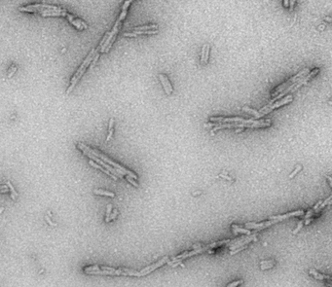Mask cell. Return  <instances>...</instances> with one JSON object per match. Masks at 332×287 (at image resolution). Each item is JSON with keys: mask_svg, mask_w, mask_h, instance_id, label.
I'll return each instance as SVG.
<instances>
[{"mask_svg": "<svg viewBox=\"0 0 332 287\" xmlns=\"http://www.w3.org/2000/svg\"><path fill=\"white\" fill-rule=\"evenodd\" d=\"M108 34H109V32H106V33H105V35H104V37L102 38V40H101V42H100V44L97 46V48L93 49V50L90 52V54L87 56V58L85 59V60L83 62V63L80 65V67L77 69V71H76V73L74 74V76H73L72 79H71L70 85H69L68 89H67V91H66V95H68L71 93V91H72V90L74 89V87L76 86V84L79 82V80L81 79V77L84 75V73H85L86 69H87V67L91 64L92 60H93V59L95 58V56H96V55L98 52L100 51V48H101V46L103 45L104 42H105V40L107 39Z\"/></svg>", "mask_w": 332, "mask_h": 287, "instance_id": "1", "label": "cell"}, {"mask_svg": "<svg viewBox=\"0 0 332 287\" xmlns=\"http://www.w3.org/2000/svg\"><path fill=\"white\" fill-rule=\"evenodd\" d=\"M77 147H78L80 150H81V151H86V152H88V153H90V154H92V155H94L95 157H96V158H98V159H100L102 162H104L105 164H109L110 167H112V168H116V169L121 170V172H123L126 175L132 177L133 179H134V180L137 179V176L136 173H133V172H131V170H129V169H127L126 168L122 167L121 164H117V163H115L114 161L111 160V159H109L107 156H105L103 153H101L100 151H98V150H96V149H92L91 147H89V146H87V145L84 144V143H78V144H77Z\"/></svg>", "mask_w": 332, "mask_h": 287, "instance_id": "2", "label": "cell"}, {"mask_svg": "<svg viewBox=\"0 0 332 287\" xmlns=\"http://www.w3.org/2000/svg\"><path fill=\"white\" fill-rule=\"evenodd\" d=\"M310 73V69L309 68H305L303 69L302 71H300L298 74L294 75L293 77H291L289 80H287L286 82H285L284 84L280 85V86H278L277 88H275V90L271 93V96H275L277 95H280L281 93H282L285 89H287L289 86H291V85L293 84H298L300 83V81L302 80V79L306 76V74H309Z\"/></svg>", "mask_w": 332, "mask_h": 287, "instance_id": "3", "label": "cell"}, {"mask_svg": "<svg viewBox=\"0 0 332 287\" xmlns=\"http://www.w3.org/2000/svg\"><path fill=\"white\" fill-rule=\"evenodd\" d=\"M57 6L48 5V4H34V5H28L26 7H20L19 10L22 12H28V13H35V12H42L47 9H55Z\"/></svg>", "mask_w": 332, "mask_h": 287, "instance_id": "4", "label": "cell"}, {"mask_svg": "<svg viewBox=\"0 0 332 287\" xmlns=\"http://www.w3.org/2000/svg\"><path fill=\"white\" fill-rule=\"evenodd\" d=\"M279 221L278 220H271V221H266V222H262V223H252V222H249V223H247L245 224V228H247L248 230H250V229H256L257 231H260V230H263L265 229L267 227H270L271 225L275 224V223H278Z\"/></svg>", "mask_w": 332, "mask_h": 287, "instance_id": "5", "label": "cell"}, {"mask_svg": "<svg viewBox=\"0 0 332 287\" xmlns=\"http://www.w3.org/2000/svg\"><path fill=\"white\" fill-rule=\"evenodd\" d=\"M168 261H169V256H165L163 259H161L160 261H158L157 263L153 264V265H150V266H149V268H150L149 271L144 272V273H139V272H138V277H143V276H146V274H149L150 273H152L154 270H156L157 268L163 266L165 263H167Z\"/></svg>", "mask_w": 332, "mask_h": 287, "instance_id": "6", "label": "cell"}, {"mask_svg": "<svg viewBox=\"0 0 332 287\" xmlns=\"http://www.w3.org/2000/svg\"><path fill=\"white\" fill-rule=\"evenodd\" d=\"M304 211L301 209V210H297V211H293V212H289V213H286V214H284V215H277V216H271L270 217V219L271 220H278L279 222L284 220V219H286V218H289L291 216H302L304 215Z\"/></svg>", "mask_w": 332, "mask_h": 287, "instance_id": "7", "label": "cell"}, {"mask_svg": "<svg viewBox=\"0 0 332 287\" xmlns=\"http://www.w3.org/2000/svg\"><path fill=\"white\" fill-rule=\"evenodd\" d=\"M292 100H293L292 95H286V96H285V97H282L281 99H280V100H278V101H276L275 103H273L272 105H270L269 108L273 111L274 109L279 108V107L282 106L284 104H286V103H289V102H291Z\"/></svg>", "mask_w": 332, "mask_h": 287, "instance_id": "8", "label": "cell"}, {"mask_svg": "<svg viewBox=\"0 0 332 287\" xmlns=\"http://www.w3.org/2000/svg\"><path fill=\"white\" fill-rule=\"evenodd\" d=\"M65 17L67 18V19H68L69 22H70L71 24H73V26H74L77 29H79V30L84 29L83 26H81V23H80V20H81V19H77V18H74L72 15H70V14H68V13L66 14Z\"/></svg>", "mask_w": 332, "mask_h": 287, "instance_id": "9", "label": "cell"}, {"mask_svg": "<svg viewBox=\"0 0 332 287\" xmlns=\"http://www.w3.org/2000/svg\"><path fill=\"white\" fill-rule=\"evenodd\" d=\"M89 164H91V166H92V167H94V168H97V169H100V170H101V172H104V173H106V174H107V175H109V176H110V177H111V178H113V179H114V180H117V179H118V178H117V177H116V176H114V175H113V174H111V173H110V172H108V170H106V169H105V168H102V167H101V166H100V164H96V163H95V162H94V161H92V160H91V161H90V162H89Z\"/></svg>", "mask_w": 332, "mask_h": 287, "instance_id": "10", "label": "cell"}, {"mask_svg": "<svg viewBox=\"0 0 332 287\" xmlns=\"http://www.w3.org/2000/svg\"><path fill=\"white\" fill-rule=\"evenodd\" d=\"M157 29H158L157 24H149V26L134 27L133 31H147V30H157Z\"/></svg>", "mask_w": 332, "mask_h": 287, "instance_id": "11", "label": "cell"}, {"mask_svg": "<svg viewBox=\"0 0 332 287\" xmlns=\"http://www.w3.org/2000/svg\"><path fill=\"white\" fill-rule=\"evenodd\" d=\"M318 72H319V69H318V68H315V69H314L313 71H311V72L309 73L308 75H307L306 77H304V78L302 79V80L300 81L301 85H304V84H306L307 82H308V81L310 80L311 78H313L314 76H316V75L318 74Z\"/></svg>", "mask_w": 332, "mask_h": 287, "instance_id": "12", "label": "cell"}, {"mask_svg": "<svg viewBox=\"0 0 332 287\" xmlns=\"http://www.w3.org/2000/svg\"><path fill=\"white\" fill-rule=\"evenodd\" d=\"M232 229H233V232H234V234L242 233V234H247V236H250V235H251L250 230L240 228L239 226H237V225H232Z\"/></svg>", "mask_w": 332, "mask_h": 287, "instance_id": "13", "label": "cell"}, {"mask_svg": "<svg viewBox=\"0 0 332 287\" xmlns=\"http://www.w3.org/2000/svg\"><path fill=\"white\" fill-rule=\"evenodd\" d=\"M94 194L96 195H100V196H106V197H111L114 198L115 194L109 191H105V190H101V189H95L94 190Z\"/></svg>", "mask_w": 332, "mask_h": 287, "instance_id": "14", "label": "cell"}, {"mask_svg": "<svg viewBox=\"0 0 332 287\" xmlns=\"http://www.w3.org/2000/svg\"><path fill=\"white\" fill-rule=\"evenodd\" d=\"M309 273H310L311 274H313V276L315 277L317 279H319V280H323V279H328V280H330V279H331V277H330L329 276H325V274L318 273L316 272L315 270H313V269H311Z\"/></svg>", "mask_w": 332, "mask_h": 287, "instance_id": "15", "label": "cell"}, {"mask_svg": "<svg viewBox=\"0 0 332 287\" xmlns=\"http://www.w3.org/2000/svg\"><path fill=\"white\" fill-rule=\"evenodd\" d=\"M6 185H7V187L9 188V191L11 192V198L13 199L14 200H17V197H18V193H17V191L15 190V188L13 187V185L11 184L10 181H8L7 183H6Z\"/></svg>", "mask_w": 332, "mask_h": 287, "instance_id": "16", "label": "cell"}, {"mask_svg": "<svg viewBox=\"0 0 332 287\" xmlns=\"http://www.w3.org/2000/svg\"><path fill=\"white\" fill-rule=\"evenodd\" d=\"M230 241V240H225V241H217V242H214V243H211L210 244V245H207L208 248H214V247H219L221 245H223V244L225 243H228Z\"/></svg>", "mask_w": 332, "mask_h": 287, "instance_id": "17", "label": "cell"}, {"mask_svg": "<svg viewBox=\"0 0 332 287\" xmlns=\"http://www.w3.org/2000/svg\"><path fill=\"white\" fill-rule=\"evenodd\" d=\"M159 79H160V81H161V83L163 84V87H164V89L166 91V93H167V95H170V91H169V88H168V85H167L166 80H165V76L163 74H159Z\"/></svg>", "mask_w": 332, "mask_h": 287, "instance_id": "18", "label": "cell"}, {"mask_svg": "<svg viewBox=\"0 0 332 287\" xmlns=\"http://www.w3.org/2000/svg\"><path fill=\"white\" fill-rule=\"evenodd\" d=\"M100 270V267L95 265V266H90V267H86L84 268V273H88V272H96Z\"/></svg>", "mask_w": 332, "mask_h": 287, "instance_id": "19", "label": "cell"}, {"mask_svg": "<svg viewBox=\"0 0 332 287\" xmlns=\"http://www.w3.org/2000/svg\"><path fill=\"white\" fill-rule=\"evenodd\" d=\"M127 13H128V9H126V8H122V12H121V14H120V16H119V18H118V22H122L123 20H125V18H126V16H127Z\"/></svg>", "mask_w": 332, "mask_h": 287, "instance_id": "20", "label": "cell"}, {"mask_svg": "<svg viewBox=\"0 0 332 287\" xmlns=\"http://www.w3.org/2000/svg\"><path fill=\"white\" fill-rule=\"evenodd\" d=\"M17 70H18V67H17V66H15V65L12 66L11 68L9 69L8 78H12V77H13V76H14V74H15V73L17 72Z\"/></svg>", "mask_w": 332, "mask_h": 287, "instance_id": "21", "label": "cell"}, {"mask_svg": "<svg viewBox=\"0 0 332 287\" xmlns=\"http://www.w3.org/2000/svg\"><path fill=\"white\" fill-rule=\"evenodd\" d=\"M111 211H112V205H111V204H108V205H107V209H106L105 222H109V216H110V214H111Z\"/></svg>", "mask_w": 332, "mask_h": 287, "instance_id": "22", "label": "cell"}, {"mask_svg": "<svg viewBox=\"0 0 332 287\" xmlns=\"http://www.w3.org/2000/svg\"><path fill=\"white\" fill-rule=\"evenodd\" d=\"M244 282L243 279H240V280H236V281H233L231 283H229L228 285H227V287H238L240 284H242Z\"/></svg>", "mask_w": 332, "mask_h": 287, "instance_id": "23", "label": "cell"}, {"mask_svg": "<svg viewBox=\"0 0 332 287\" xmlns=\"http://www.w3.org/2000/svg\"><path fill=\"white\" fill-rule=\"evenodd\" d=\"M304 225V220H301L299 223H298V225H297V227H296V229H295V230H293V232H292V233L295 235V234H297L298 233V232L301 230V228H302V226Z\"/></svg>", "mask_w": 332, "mask_h": 287, "instance_id": "24", "label": "cell"}, {"mask_svg": "<svg viewBox=\"0 0 332 287\" xmlns=\"http://www.w3.org/2000/svg\"><path fill=\"white\" fill-rule=\"evenodd\" d=\"M208 56H210V45L207 44V49H206V54H205V60L204 63H207L208 60Z\"/></svg>", "mask_w": 332, "mask_h": 287, "instance_id": "25", "label": "cell"}, {"mask_svg": "<svg viewBox=\"0 0 332 287\" xmlns=\"http://www.w3.org/2000/svg\"><path fill=\"white\" fill-rule=\"evenodd\" d=\"M274 267V262H270V263L268 264H265V265H261L260 266V269L261 270H267V269H270V268H273Z\"/></svg>", "mask_w": 332, "mask_h": 287, "instance_id": "26", "label": "cell"}, {"mask_svg": "<svg viewBox=\"0 0 332 287\" xmlns=\"http://www.w3.org/2000/svg\"><path fill=\"white\" fill-rule=\"evenodd\" d=\"M126 179H127V180H128L129 182H130L132 185H133L134 187H138V184H137V182L136 180H134V179H133L132 177H130V176L126 175Z\"/></svg>", "mask_w": 332, "mask_h": 287, "instance_id": "27", "label": "cell"}, {"mask_svg": "<svg viewBox=\"0 0 332 287\" xmlns=\"http://www.w3.org/2000/svg\"><path fill=\"white\" fill-rule=\"evenodd\" d=\"M301 169H302V167H301V166H297V168H295L294 170H293V172H292V173L289 175V178H292V177L293 176H295V175H296L299 172H300V170Z\"/></svg>", "mask_w": 332, "mask_h": 287, "instance_id": "28", "label": "cell"}, {"mask_svg": "<svg viewBox=\"0 0 332 287\" xmlns=\"http://www.w3.org/2000/svg\"><path fill=\"white\" fill-rule=\"evenodd\" d=\"M206 49H207V44L204 45V47H203V49H202V54H201V62H202V63H204V60H205Z\"/></svg>", "mask_w": 332, "mask_h": 287, "instance_id": "29", "label": "cell"}, {"mask_svg": "<svg viewBox=\"0 0 332 287\" xmlns=\"http://www.w3.org/2000/svg\"><path fill=\"white\" fill-rule=\"evenodd\" d=\"M243 109H244V111H248V113H250V114H253L254 116H256L257 114H258V111H255V110H253V109H250V108H248V107H243Z\"/></svg>", "mask_w": 332, "mask_h": 287, "instance_id": "30", "label": "cell"}, {"mask_svg": "<svg viewBox=\"0 0 332 287\" xmlns=\"http://www.w3.org/2000/svg\"><path fill=\"white\" fill-rule=\"evenodd\" d=\"M98 58H100V54H96V56H95V58L93 59V60H92V65H91V68H93V67L96 65V62H97V59H98Z\"/></svg>", "mask_w": 332, "mask_h": 287, "instance_id": "31", "label": "cell"}, {"mask_svg": "<svg viewBox=\"0 0 332 287\" xmlns=\"http://www.w3.org/2000/svg\"><path fill=\"white\" fill-rule=\"evenodd\" d=\"M117 215H118V210H117V209H114V211H113L111 214H110V216H109V221L115 219L116 217H117Z\"/></svg>", "mask_w": 332, "mask_h": 287, "instance_id": "32", "label": "cell"}, {"mask_svg": "<svg viewBox=\"0 0 332 287\" xmlns=\"http://www.w3.org/2000/svg\"><path fill=\"white\" fill-rule=\"evenodd\" d=\"M45 219H46V221H47L49 224H50L51 226H53V227H55V226H57V224L55 223V222H53V221L51 220V218H50V217H48V215L45 217Z\"/></svg>", "mask_w": 332, "mask_h": 287, "instance_id": "33", "label": "cell"}, {"mask_svg": "<svg viewBox=\"0 0 332 287\" xmlns=\"http://www.w3.org/2000/svg\"><path fill=\"white\" fill-rule=\"evenodd\" d=\"M220 177H222V178H224V179H226V180H229V181H232L233 179H232V177H230V176H228V175H226V174H220L219 175Z\"/></svg>", "mask_w": 332, "mask_h": 287, "instance_id": "34", "label": "cell"}, {"mask_svg": "<svg viewBox=\"0 0 332 287\" xmlns=\"http://www.w3.org/2000/svg\"><path fill=\"white\" fill-rule=\"evenodd\" d=\"M326 178H327V180H328V182H329L330 187H332V179H331V177H330V176H326Z\"/></svg>", "mask_w": 332, "mask_h": 287, "instance_id": "35", "label": "cell"}, {"mask_svg": "<svg viewBox=\"0 0 332 287\" xmlns=\"http://www.w3.org/2000/svg\"><path fill=\"white\" fill-rule=\"evenodd\" d=\"M284 5H285V7H288V5H289V1L285 0V1H284Z\"/></svg>", "mask_w": 332, "mask_h": 287, "instance_id": "36", "label": "cell"}, {"mask_svg": "<svg viewBox=\"0 0 332 287\" xmlns=\"http://www.w3.org/2000/svg\"><path fill=\"white\" fill-rule=\"evenodd\" d=\"M6 188H8L6 184H5V185H0V191L3 190V189H6Z\"/></svg>", "mask_w": 332, "mask_h": 287, "instance_id": "37", "label": "cell"}, {"mask_svg": "<svg viewBox=\"0 0 332 287\" xmlns=\"http://www.w3.org/2000/svg\"><path fill=\"white\" fill-rule=\"evenodd\" d=\"M294 3H295V1H289V5H290V10H292L293 6H294Z\"/></svg>", "mask_w": 332, "mask_h": 287, "instance_id": "38", "label": "cell"}, {"mask_svg": "<svg viewBox=\"0 0 332 287\" xmlns=\"http://www.w3.org/2000/svg\"><path fill=\"white\" fill-rule=\"evenodd\" d=\"M270 262H272V261H268V260H267V261H262L260 264H261V265H265V264H268V263H270Z\"/></svg>", "mask_w": 332, "mask_h": 287, "instance_id": "39", "label": "cell"}, {"mask_svg": "<svg viewBox=\"0 0 332 287\" xmlns=\"http://www.w3.org/2000/svg\"><path fill=\"white\" fill-rule=\"evenodd\" d=\"M197 247H202V245H201V244H197V245H193V249L195 250V249H197Z\"/></svg>", "mask_w": 332, "mask_h": 287, "instance_id": "40", "label": "cell"}, {"mask_svg": "<svg viewBox=\"0 0 332 287\" xmlns=\"http://www.w3.org/2000/svg\"><path fill=\"white\" fill-rule=\"evenodd\" d=\"M244 131V127H241V129L236 130V132H241V131Z\"/></svg>", "mask_w": 332, "mask_h": 287, "instance_id": "41", "label": "cell"}, {"mask_svg": "<svg viewBox=\"0 0 332 287\" xmlns=\"http://www.w3.org/2000/svg\"><path fill=\"white\" fill-rule=\"evenodd\" d=\"M324 20H325V21H327V22H331V19H330V18H329V17H326V18H325V19H324Z\"/></svg>", "mask_w": 332, "mask_h": 287, "instance_id": "42", "label": "cell"}]
</instances>
